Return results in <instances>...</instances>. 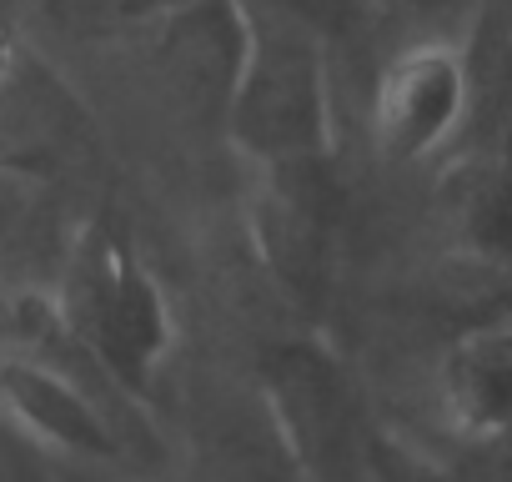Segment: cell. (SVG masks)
<instances>
[{
  "label": "cell",
  "mask_w": 512,
  "mask_h": 482,
  "mask_svg": "<svg viewBox=\"0 0 512 482\" xmlns=\"http://www.w3.org/2000/svg\"><path fill=\"white\" fill-rule=\"evenodd\" d=\"M11 61H16V46H11V36H6V26H0V81L11 76Z\"/></svg>",
  "instance_id": "cell-1"
}]
</instances>
